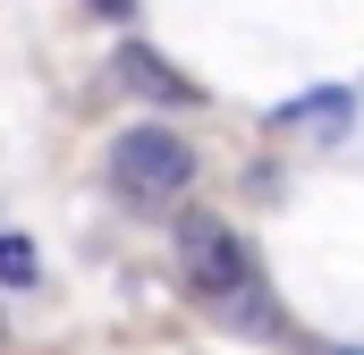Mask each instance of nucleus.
<instances>
[{
	"instance_id": "f257e3e1",
	"label": "nucleus",
	"mask_w": 364,
	"mask_h": 355,
	"mask_svg": "<svg viewBox=\"0 0 364 355\" xmlns=\"http://www.w3.org/2000/svg\"><path fill=\"white\" fill-rule=\"evenodd\" d=\"M110 170H119V186L136 203H170V195H186V178H195V153H186V136H170V127H127L119 153H110Z\"/></svg>"
},
{
	"instance_id": "f03ea898",
	"label": "nucleus",
	"mask_w": 364,
	"mask_h": 355,
	"mask_svg": "<svg viewBox=\"0 0 364 355\" xmlns=\"http://www.w3.org/2000/svg\"><path fill=\"white\" fill-rule=\"evenodd\" d=\"M178 271L203 288V296H246V288H255V254H246L237 229L212 220V212H195V220L178 229Z\"/></svg>"
},
{
	"instance_id": "7ed1b4c3",
	"label": "nucleus",
	"mask_w": 364,
	"mask_h": 355,
	"mask_svg": "<svg viewBox=\"0 0 364 355\" xmlns=\"http://www.w3.org/2000/svg\"><path fill=\"white\" fill-rule=\"evenodd\" d=\"M119 85H136L144 102H161V110H186L195 102V77H178L153 43H119Z\"/></svg>"
},
{
	"instance_id": "20e7f679",
	"label": "nucleus",
	"mask_w": 364,
	"mask_h": 355,
	"mask_svg": "<svg viewBox=\"0 0 364 355\" xmlns=\"http://www.w3.org/2000/svg\"><path fill=\"white\" fill-rule=\"evenodd\" d=\"M348 119H356V93L331 85V93H296L288 110H279V127H305V136H348Z\"/></svg>"
},
{
	"instance_id": "39448f33",
	"label": "nucleus",
	"mask_w": 364,
	"mask_h": 355,
	"mask_svg": "<svg viewBox=\"0 0 364 355\" xmlns=\"http://www.w3.org/2000/svg\"><path fill=\"white\" fill-rule=\"evenodd\" d=\"M34 279H43L34 246H26V237H0V288H34Z\"/></svg>"
},
{
	"instance_id": "423d86ee",
	"label": "nucleus",
	"mask_w": 364,
	"mask_h": 355,
	"mask_svg": "<svg viewBox=\"0 0 364 355\" xmlns=\"http://www.w3.org/2000/svg\"><path fill=\"white\" fill-rule=\"evenodd\" d=\"M85 9H102V17H119V9H127V0H85Z\"/></svg>"
},
{
	"instance_id": "0eeeda50",
	"label": "nucleus",
	"mask_w": 364,
	"mask_h": 355,
	"mask_svg": "<svg viewBox=\"0 0 364 355\" xmlns=\"http://www.w3.org/2000/svg\"><path fill=\"white\" fill-rule=\"evenodd\" d=\"M331 355H364V347H331Z\"/></svg>"
}]
</instances>
